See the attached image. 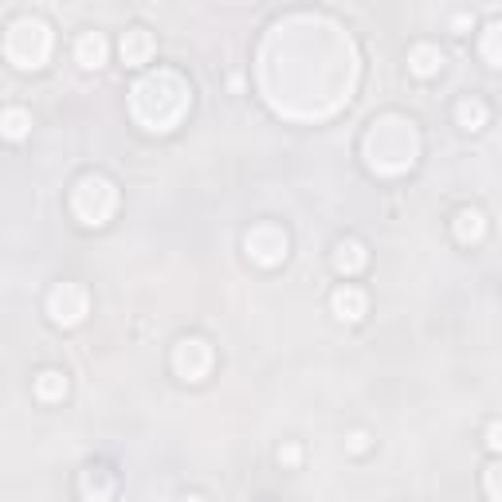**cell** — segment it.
Masks as SVG:
<instances>
[{"instance_id": "obj_6", "label": "cell", "mask_w": 502, "mask_h": 502, "mask_svg": "<svg viewBox=\"0 0 502 502\" xmlns=\"http://www.w3.org/2000/svg\"><path fill=\"white\" fill-rule=\"evenodd\" d=\"M286 247H291V236H286V228L275 224V220H263L244 236L247 259L259 263V267H279V263L286 259Z\"/></svg>"}, {"instance_id": "obj_17", "label": "cell", "mask_w": 502, "mask_h": 502, "mask_svg": "<svg viewBox=\"0 0 502 502\" xmlns=\"http://www.w3.org/2000/svg\"><path fill=\"white\" fill-rule=\"evenodd\" d=\"M28 130H32V114L24 111V106H5V114H0V134L8 141H20V138H28Z\"/></svg>"}, {"instance_id": "obj_22", "label": "cell", "mask_w": 502, "mask_h": 502, "mask_svg": "<svg viewBox=\"0 0 502 502\" xmlns=\"http://www.w3.org/2000/svg\"><path fill=\"white\" fill-rule=\"evenodd\" d=\"M298 459H303V448H298V444H283L279 448V463H286V468H298Z\"/></svg>"}, {"instance_id": "obj_8", "label": "cell", "mask_w": 502, "mask_h": 502, "mask_svg": "<svg viewBox=\"0 0 502 502\" xmlns=\"http://www.w3.org/2000/svg\"><path fill=\"white\" fill-rule=\"evenodd\" d=\"M173 369L181 381H205L212 369V345L205 338H181L173 345Z\"/></svg>"}, {"instance_id": "obj_7", "label": "cell", "mask_w": 502, "mask_h": 502, "mask_svg": "<svg viewBox=\"0 0 502 502\" xmlns=\"http://www.w3.org/2000/svg\"><path fill=\"white\" fill-rule=\"evenodd\" d=\"M91 310V294L82 291L79 283H55L47 291V314H52L55 326H79Z\"/></svg>"}, {"instance_id": "obj_9", "label": "cell", "mask_w": 502, "mask_h": 502, "mask_svg": "<svg viewBox=\"0 0 502 502\" xmlns=\"http://www.w3.org/2000/svg\"><path fill=\"white\" fill-rule=\"evenodd\" d=\"M330 310H333V318H338V322H362L365 310H369V294L362 291V286H353V283H342L338 291H333V298H330Z\"/></svg>"}, {"instance_id": "obj_4", "label": "cell", "mask_w": 502, "mask_h": 502, "mask_svg": "<svg viewBox=\"0 0 502 502\" xmlns=\"http://www.w3.org/2000/svg\"><path fill=\"white\" fill-rule=\"evenodd\" d=\"M52 47H55V35H52V28H47L40 16H16V20L8 24V32H5L8 63H16L24 71L43 67L47 55H52Z\"/></svg>"}, {"instance_id": "obj_13", "label": "cell", "mask_w": 502, "mask_h": 502, "mask_svg": "<svg viewBox=\"0 0 502 502\" xmlns=\"http://www.w3.org/2000/svg\"><path fill=\"white\" fill-rule=\"evenodd\" d=\"M106 35L102 32H82L79 40H75V59H79V67H102L106 63Z\"/></svg>"}, {"instance_id": "obj_24", "label": "cell", "mask_w": 502, "mask_h": 502, "mask_svg": "<svg viewBox=\"0 0 502 502\" xmlns=\"http://www.w3.org/2000/svg\"><path fill=\"white\" fill-rule=\"evenodd\" d=\"M185 502H205V498H197V495H193V498H185Z\"/></svg>"}, {"instance_id": "obj_19", "label": "cell", "mask_w": 502, "mask_h": 502, "mask_svg": "<svg viewBox=\"0 0 502 502\" xmlns=\"http://www.w3.org/2000/svg\"><path fill=\"white\" fill-rule=\"evenodd\" d=\"M483 491L491 502H502V459H495L491 468L483 471Z\"/></svg>"}, {"instance_id": "obj_15", "label": "cell", "mask_w": 502, "mask_h": 502, "mask_svg": "<svg viewBox=\"0 0 502 502\" xmlns=\"http://www.w3.org/2000/svg\"><path fill=\"white\" fill-rule=\"evenodd\" d=\"M487 118H491V111H487V102L479 99V94H468V99L456 102V122L468 130V134H475V130L487 126Z\"/></svg>"}, {"instance_id": "obj_11", "label": "cell", "mask_w": 502, "mask_h": 502, "mask_svg": "<svg viewBox=\"0 0 502 502\" xmlns=\"http://www.w3.org/2000/svg\"><path fill=\"white\" fill-rule=\"evenodd\" d=\"M451 232H456L459 244H479L487 236V217L479 208H459L456 220H451Z\"/></svg>"}, {"instance_id": "obj_5", "label": "cell", "mask_w": 502, "mask_h": 502, "mask_svg": "<svg viewBox=\"0 0 502 502\" xmlns=\"http://www.w3.org/2000/svg\"><path fill=\"white\" fill-rule=\"evenodd\" d=\"M114 208H118V188H114L111 177L87 173L75 181V188H71V212H75L79 224H87V228L106 224L114 217Z\"/></svg>"}, {"instance_id": "obj_3", "label": "cell", "mask_w": 502, "mask_h": 502, "mask_svg": "<svg viewBox=\"0 0 502 502\" xmlns=\"http://www.w3.org/2000/svg\"><path fill=\"white\" fill-rule=\"evenodd\" d=\"M420 158V130L404 114H381L373 118L365 134V165L377 177H401Z\"/></svg>"}, {"instance_id": "obj_16", "label": "cell", "mask_w": 502, "mask_h": 502, "mask_svg": "<svg viewBox=\"0 0 502 502\" xmlns=\"http://www.w3.org/2000/svg\"><path fill=\"white\" fill-rule=\"evenodd\" d=\"M150 55H153V35L146 28H130L122 35V59L126 63H150Z\"/></svg>"}, {"instance_id": "obj_18", "label": "cell", "mask_w": 502, "mask_h": 502, "mask_svg": "<svg viewBox=\"0 0 502 502\" xmlns=\"http://www.w3.org/2000/svg\"><path fill=\"white\" fill-rule=\"evenodd\" d=\"M479 55L491 67H502V20H491L483 28V35H479Z\"/></svg>"}, {"instance_id": "obj_1", "label": "cell", "mask_w": 502, "mask_h": 502, "mask_svg": "<svg viewBox=\"0 0 502 502\" xmlns=\"http://www.w3.org/2000/svg\"><path fill=\"white\" fill-rule=\"evenodd\" d=\"M267 47H279V59H267L263 55V75H279L271 82H263L267 91V102L275 106L279 114H291L298 118L303 111V99H310V118H322V106H318V94H314V82L322 91V102L326 111H338V106L350 99V87H353V71H357V59H353V43L350 35H342L338 28H330L322 35L318 52L314 55H294L291 47H283L279 40H267Z\"/></svg>"}, {"instance_id": "obj_12", "label": "cell", "mask_w": 502, "mask_h": 502, "mask_svg": "<svg viewBox=\"0 0 502 502\" xmlns=\"http://www.w3.org/2000/svg\"><path fill=\"white\" fill-rule=\"evenodd\" d=\"M32 392H35V401H43V404L63 401L67 397V373L63 369H43V373H35Z\"/></svg>"}, {"instance_id": "obj_21", "label": "cell", "mask_w": 502, "mask_h": 502, "mask_svg": "<svg viewBox=\"0 0 502 502\" xmlns=\"http://www.w3.org/2000/svg\"><path fill=\"white\" fill-rule=\"evenodd\" d=\"M487 448L502 456V420H491V424H487Z\"/></svg>"}, {"instance_id": "obj_2", "label": "cell", "mask_w": 502, "mask_h": 502, "mask_svg": "<svg viewBox=\"0 0 502 502\" xmlns=\"http://www.w3.org/2000/svg\"><path fill=\"white\" fill-rule=\"evenodd\" d=\"M188 102H193V91H188V82L169 67L150 71V75H141L134 87H130V114H134V122L141 130H150V134L173 130L188 114Z\"/></svg>"}, {"instance_id": "obj_20", "label": "cell", "mask_w": 502, "mask_h": 502, "mask_svg": "<svg viewBox=\"0 0 502 502\" xmlns=\"http://www.w3.org/2000/svg\"><path fill=\"white\" fill-rule=\"evenodd\" d=\"M369 444H373V439H369V432H362V428H353V432H345V448H350L353 456H365V451H369Z\"/></svg>"}, {"instance_id": "obj_14", "label": "cell", "mask_w": 502, "mask_h": 502, "mask_svg": "<svg viewBox=\"0 0 502 502\" xmlns=\"http://www.w3.org/2000/svg\"><path fill=\"white\" fill-rule=\"evenodd\" d=\"M439 67H444V52H439L436 43H416L409 52V71H412V75L432 79Z\"/></svg>"}, {"instance_id": "obj_23", "label": "cell", "mask_w": 502, "mask_h": 502, "mask_svg": "<svg viewBox=\"0 0 502 502\" xmlns=\"http://www.w3.org/2000/svg\"><path fill=\"white\" fill-rule=\"evenodd\" d=\"M451 28H456V32H468V28H471V16H468V12H456V20H451Z\"/></svg>"}, {"instance_id": "obj_10", "label": "cell", "mask_w": 502, "mask_h": 502, "mask_svg": "<svg viewBox=\"0 0 502 502\" xmlns=\"http://www.w3.org/2000/svg\"><path fill=\"white\" fill-rule=\"evenodd\" d=\"M365 263H369V251L362 240H338V247H333V271L353 279V275L365 271Z\"/></svg>"}]
</instances>
